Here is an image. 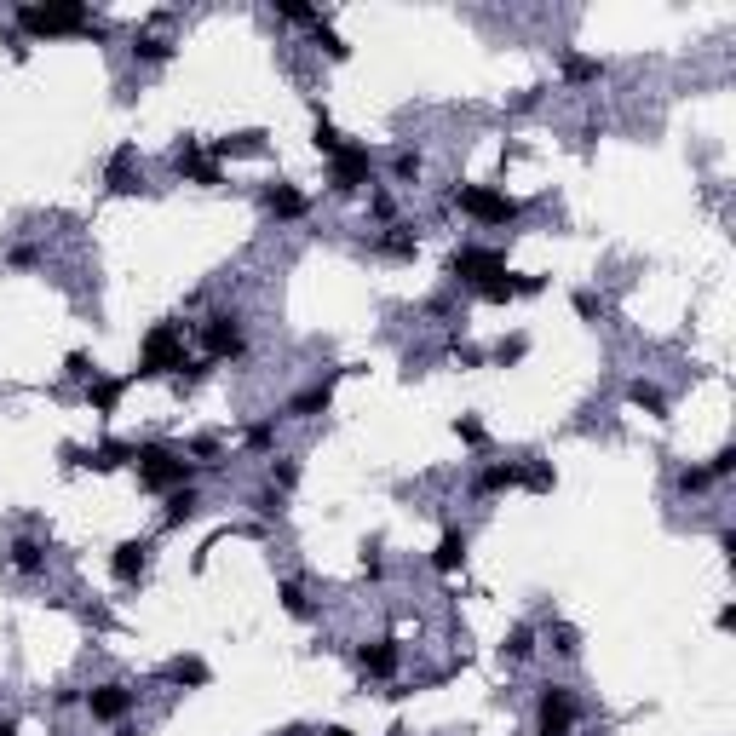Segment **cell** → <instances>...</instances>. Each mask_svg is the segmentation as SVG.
I'll return each mask as SVG.
<instances>
[{"mask_svg": "<svg viewBox=\"0 0 736 736\" xmlns=\"http://www.w3.org/2000/svg\"><path fill=\"white\" fill-rule=\"evenodd\" d=\"M357 667H363L368 679H397L403 650H397L391 639H368V644H357Z\"/></svg>", "mask_w": 736, "mask_h": 736, "instance_id": "9a60e30c", "label": "cell"}, {"mask_svg": "<svg viewBox=\"0 0 736 736\" xmlns=\"http://www.w3.org/2000/svg\"><path fill=\"white\" fill-rule=\"evenodd\" d=\"M0 736H18V719H0Z\"/></svg>", "mask_w": 736, "mask_h": 736, "instance_id": "db71d44e", "label": "cell"}, {"mask_svg": "<svg viewBox=\"0 0 736 736\" xmlns=\"http://www.w3.org/2000/svg\"><path fill=\"white\" fill-rule=\"evenodd\" d=\"M6 265H12V271H35V265H41V248H35V242H18V248L6 253Z\"/></svg>", "mask_w": 736, "mask_h": 736, "instance_id": "bcb514c9", "label": "cell"}, {"mask_svg": "<svg viewBox=\"0 0 736 736\" xmlns=\"http://www.w3.org/2000/svg\"><path fill=\"white\" fill-rule=\"evenodd\" d=\"M127 52H133L138 64H167V58H173V41H167V35H133Z\"/></svg>", "mask_w": 736, "mask_h": 736, "instance_id": "f546056e", "label": "cell"}, {"mask_svg": "<svg viewBox=\"0 0 736 736\" xmlns=\"http://www.w3.org/2000/svg\"><path fill=\"white\" fill-rule=\"evenodd\" d=\"M276 598H282V610H288L294 621L317 616V604H311V593H305V581H294V575H288V581H276Z\"/></svg>", "mask_w": 736, "mask_h": 736, "instance_id": "4316f807", "label": "cell"}, {"mask_svg": "<svg viewBox=\"0 0 736 736\" xmlns=\"http://www.w3.org/2000/svg\"><path fill=\"white\" fill-rule=\"evenodd\" d=\"M115 736H144V731H138V725H127V719H121V725H115Z\"/></svg>", "mask_w": 736, "mask_h": 736, "instance_id": "f5cc1de1", "label": "cell"}, {"mask_svg": "<svg viewBox=\"0 0 736 736\" xmlns=\"http://www.w3.org/2000/svg\"><path fill=\"white\" fill-rule=\"evenodd\" d=\"M420 167H426V161H420V150H397V156H391V179H397V184H414V179H420Z\"/></svg>", "mask_w": 736, "mask_h": 736, "instance_id": "f35d334b", "label": "cell"}, {"mask_svg": "<svg viewBox=\"0 0 736 736\" xmlns=\"http://www.w3.org/2000/svg\"><path fill=\"white\" fill-rule=\"evenodd\" d=\"M196 512H202V495H196V483H184V489H173L167 506H161V529H184Z\"/></svg>", "mask_w": 736, "mask_h": 736, "instance_id": "44dd1931", "label": "cell"}, {"mask_svg": "<svg viewBox=\"0 0 736 736\" xmlns=\"http://www.w3.org/2000/svg\"><path fill=\"white\" fill-rule=\"evenodd\" d=\"M121 397H127V380H104V374H98V380H87L92 414H104V420H110V414L121 409Z\"/></svg>", "mask_w": 736, "mask_h": 736, "instance_id": "d4e9b609", "label": "cell"}, {"mask_svg": "<svg viewBox=\"0 0 736 736\" xmlns=\"http://www.w3.org/2000/svg\"><path fill=\"white\" fill-rule=\"evenodd\" d=\"M161 679H167V685H179V690H202L207 679H213V667H207L202 656H173V662L161 667Z\"/></svg>", "mask_w": 736, "mask_h": 736, "instance_id": "ffe728a7", "label": "cell"}, {"mask_svg": "<svg viewBox=\"0 0 736 736\" xmlns=\"http://www.w3.org/2000/svg\"><path fill=\"white\" fill-rule=\"evenodd\" d=\"M248 506H253V518H265V524H271V518H282V489H271V483H265Z\"/></svg>", "mask_w": 736, "mask_h": 736, "instance_id": "b9f144b4", "label": "cell"}, {"mask_svg": "<svg viewBox=\"0 0 736 736\" xmlns=\"http://www.w3.org/2000/svg\"><path fill=\"white\" fill-rule=\"evenodd\" d=\"M64 455L75 460V466H92V472H115V466L133 460V443H127V437H104V443L87 449V455H81V449H64Z\"/></svg>", "mask_w": 736, "mask_h": 736, "instance_id": "2e32d148", "label": "cell"}, {"mask_svg": "<svg viewBox=\"0 0 736 736\" xmlns=\"http://www.w3.org/2000/svg\"><path fill=\"white\" fill-rule=\"evenodd\" d=\"M541 288H547V276H535V271H512V294H518V299H535Z\"/></svg>", "mask_w": 736, "mask_h": 736, "instance_id": "7dc6e473", "label": "cell"}, {"mask_svg": "<svg viewBox=\"0 0 736 736\" xmlns=\"http://www.w3.org/2000/svg\"><path fill=\"white\" fill-rule=\"evenodd\" d=\"M363 575L368 581H386V558H380L374 547H363Z\"/></svg>", "mask_w": 736, "mask_h": 736, "instance_id": "f907efd6", "label": "cell"}, {"mask_svg": "<svg viewBox=\"0 0 736 736\" xmlns=\"http://www.w3.org/2000/svg\"><path fill=\"white\" fill-rule=\"evenodd\" d=\"M575 317H587V322L598 317V294H593V288H575Z\"/></svg>", "mask_w": 736, "mask_h": 736, "instance_id": "681fc988", "label": "cell"}, {"mask_svg": "<svg viewBox=\"0 0 736 736\" xmlns=\"http://www.w3.org/2000/svg\"><path fill=\"white\" fill-rule=\"evenodd\" d=\"M12 23H18V35L29 46L35 41H52V35H81V41H104L110 29L92 18L87 0H23V6H12Z\"/></svg>", "mask_w": 736, "mask_h": 736, "instance_id": "6da1fadb", "label": "cell"}, {"mask_svg": "<svg viewBox=\"0 0 736 736\" xmlns=\"http://www.w3.org/2000/svg\"><path fill=\"white\" fill-rule=\"evenodd\" d=\"M317 736H357V731H351V725H322Z\"/></svg>", "mask_w": 736, "mask_h": 736, "instance_id": "816d5d0a", "label": "cell"}, {"mask_svg": "<svg viewBox=\"0 0 736 736\" xmlns=\"http://www.w3.org/2000/svg\"><path fill=\"white\" fill-rule=\"evenodd\" d=\"M138 374H190V351H184L179 322H156L144 345H138Z\"/></svg>", "mask_w": 736, "mask_h": 736, "instance_id": "5b68a950", "label": "cell"}, {"mask_svg": "<svg viewBox=\"0 0 736 736\" xmlns=\"http://www.w3.org/2000/svg\"><path fill=\"white\" fill-rule=\"evenodd\" d=\"M455 437L466 443V449H478V455L489 449V426H483L478 414H460V420H455Z\"/></svg>", "mask_w": 736, "mask_h": 736, "instance_id": "e575fe53", "label": "cell"}, {"mask_svg": "<svg viewBox=\"0 0 736 736\" xmlns=\"http://www.w3.org/2000/svg\"><path fill=\"white\" fill-rule=\"evenodd\" d=\"M374 253H380V259H391V265H409L414 253H420V236H414L409 225H386L380 236H374Z\"/></svg>", "mask_w": 736, "mask_h": 736, "instance_id": "ac0fdd59", "label": "cell"}, {"mask_svg": "<svg viewBox=\"0 0 736 736\" xmlns=\"http://www.w3.org/2000/svg\"><path fill=\"white\" fill-rule=\"evenodd\" d=\"M259 202H265V213H271L276 225H299V219L311 213V196H305L299 184H288V179H271L265 190H259Z\"/></svg>", "mask_w": 736, "mask_h": 736, "instance_id": "30bf717a", "label": "cell"}, {"mask_svg": "<svg viewBox=\"0 0 736 736\" xmlns=\"http://www.w3.org/2000/svg\"><path fill=\"white\" fill-rule=\"evenodd\" d=\"M311 41H317L322 52L334 58V64H345V58H351V46H345V35H340V29H334L328 18H317V23H311Z\"/></svg>", "mask_w": 736, "mask_h": 736, "instance_id": "4dcf8cb0", "label": "cell"}, {"mask_svg": "<svg viewBox=\"0 0 736 736\" xmlns=\"http://www.w3.org/2000/svg\"><path fill=\"white\" fill-rule=\"evenodd\" d=\"M374 184V156H368V144H345L340 156L328 161V190L334 196H357Z\"/></svg>", "mask_w": 736, "mask_h": 736, "instance_id": "52a82bcc", "label": "cell"}, {"mask_svg": "<svg viewBox=\"0 0 736 736\" xmlns=\"http://www.w3.org/2000/svg\"><path fill=\"white\" fill-rule=\"evenodd\" d=\"M731 472H736V449H731V443H725V449H719V455L708 460V478L719 483V478H731Z\"/></svg>", "mask_w": 736, "mask_h": 736, "instance_id": "c3c4849f", "label": "cell"}, {"mask_svg": "<svg viewBox=\"0 0 736 736\" xmlns=\"http://www.w3.org/2000/svg\"><path fill=\"white\" fill-rule=\"evenodd\" d=\"M265 150V133H230V138H207V161H236V156H259Z\"/></svg>", "mask_w": 736, "mask_h": 736, "instance_id": "d6986e66", "label": "cell"}, {"mask_svg": "<svg viewBox=\"0 0 736 736\" xmlns=\"http://www.w3.org/2000/svg\"><path fill=\"white\" fill-rule=\"evenodd\" d=\"M276 18L294 23V29H311V23L322 18V12H317V6H305V0H276Z\"/></svg>", "mask_w": 736, "mask_h": 736, "instance_id": "d590c367", "label": "cell"}, {"mask_svg": "<svg viewBox=\"0 0 736 736\" xmlns=\"http://www.w3.org/2000/svg\"><path fill=\"white\" fill-rule=\"evenodd\" d=\"M501 489H518V460H489L472 478V495H501Z\"/></svg>", "mask_w": 736, "mask_h": 736, "instance_id": "7402d4cb", "label": "cell"}, {"mask_svg": "<svg viewBox=\"0 0 736 736\" xmlns=\"http://www.w3.org/2000/svg\"><path fill=\"white\" fill-rule=\"evenodd\" d=\"M449 202H455L466 219H478V225H518V219H524V202H512L506 190H489V184H455Z\"/></svg>", "mask_w": 736, "mask_h": 736, "instance_id": "3957f363", "label": "cell"}, {"mask_svg": "<svg viewBox=\"0 0 736 736\" xmlns=\"http://www.w3.org/2000/svg\"><path fill=\"white\" fill-rule=\"evenodd\" d=\"M6 564H12L23 581H41V575H46V541H35V535H18V541L6 547Z\"/></svg>", "mask_w": 736, "mask_h": 736, "instance_id": "e0dca14e", "label": "cell"}, {"mask_svg": "<svg viewBox=\"0 0 736 736\" xmlns=\"http://www.w3.org/2000/svg\"><path fill=\"white\" fill-rule=\"evenodd\" d=\"M64 374H69V380H81V386H87V380H98V368H92L87 351H69V357H64Z\"/></svg>", "mask_w": 736, "mask_h": 736, "instance_id": "ee69618b", "label": "cell"}, {"mask_svg": "<svg viewBox=\"0 0 736 736\" xmlns=\"http://www.w3.org/2000/svg\"><path fill=\"white\" fill-rule=\"evenodd\" d=\"M81 702H87V713L92 719H98V725H121V719H127V713H133V690L127 685H92L87 696H81Z\"/></svg>", "mask_w": 736, "mask_h": 736, "instance_id": "7c38bea8", "label": "cell"}, {"mask_svg": "<svg viewBox=\"0 0 736 736\" xmlns=\"http://www.w3.org/2000/svg\"><path fill=\"white\" fill-rule=\"evenodd\" d=\"M524 357H529V340H524V334H512V340L495 345V357H489V363H495V368H512V363H524Z\"/></svg>", "mask_w": 736, "mask_h": 736, "instance_id": "ab89813d", "label": "cell"}, {"mask_svg": "<svg viewBox=\"0 0 736 736\" xmlns=\"http://www.w3.org/2000/svg\"><path fill=\"white\" fill-rule=\"evenodd\" d=\"M506 271V253L501 248H478V242H466V248L449 253V282H466V288H478L489 276Z\"/></svg>", "mask_w": 736, "mask_h": 736, "instance_id": "ba28073f", "label": "cell"}, {"mask_svg": "<svg viewBox=\"0 0 736 736\" xmlns=\"http://www.w3.org/2000/svg\"><path fill=\"white\" fill-rule=\"evenodd\" d=\"M311 144H317L322 161H334V156L345 150V133L334 127V121H328V110H322V104H317V133H311Z\"/></svg>", "mask_w": 736, "mask_h": 736, "instance_id": "f1b7e54d", "label": "cell"}, {"mask_svg": "<svg viewBox=\"0 0 736 736\" xmlns=\"http://www.w3.org/2000/svg\"><path fill=\"white\" fill-rule=\"evenodd\" d=\"M196 334H202V345H207V363H236V357H248L242 311H230V305H213V311L196 322Z\"/></svg>", "mask_w": 736, "mask_h": 736, "instance_id": "277c9868", "label": "cell"}, {"mask_svg": "<svg viewBox=\"0 0 736 736\" xmlns=\"http://www.w3.org/2000/svg\"><path fill=\"white\" fill-rule=\"evenodd\" d=\"M501 650L512 656V662H529V656H535V627H512Z\"/></svg>", "mask_w": 736, "mask_h": 736, "instance_id": "74e56055", "label": "cell"}, {"mask_svg": "<svg viewBox=\"0 0 736 736\" xmlns=\"http://www.w3.org/2000/svg\"><path fill=\"white\" fill-rule=\"evenodd\" d=\"M138 144H115L110 150V161H104V190L110 196H133L138 190Z\"/></svg>", "mask_w": 736, "mask_h": 736, "instance_id": "5bb4252c", "label": "cell"}, {"mask_svg": "<svg viewBox=\"0 0 736 736\" xmlns=\"http://www.w3.org/2000/svg\"><path fill=\"white\" fill-rule=\"evenodd\" d=\"M472 294L483 299V305H512V271H501V276H489V282H478V288H472Z\"/></svg>", "mask_w": 736, "mask_h": 736, "instance_id": "836d02e7", "label": "cell"}, {"mask_svg": "<svg viewBox=\"0 0 736 736\" xmlns=\"http://www.w3.org/2000/svg\"><path fill=\"white\" fill-rule=\"evenodd\" d=\"M518 489H529V495H552V489H558L552 460H518Z\"/></svg>", "mask_w": 736, "mask_h": 736, "instance_id": "484cf974", "label": "cell"}, {"mask_svg": "<svg viewBox=\"0 0 736 736\" xmlns=\"http://www.w3.org/2000/svg\"><path fill=\"white\" fill-rule=\"evenodd\" d=\"M575 713H581V702H575L570 685L547 679V685L535 690V736H570Z\"/></svg>", "mask_w": 736, "mask_h": 736, "instance_id": "8992f818", "label": "cell"}, {"mask_svg": "<svg viewBox=\"0 0 736 736\" xmlns=\"http://www.w3.org/2000/svg\"><path fill=\"white\" fill-rule=\"evenodd\" d=\"M133 466H138V483L150 495H173V489H184V483L196 478V466L173 443H133Z\"/></svg>", "mask_w": 736, "mask_h": 736, "instance_id": "7a4b0ae2", "label": "cell"}, {"mask_svg": "<svg viewBox=\"0 0 736 736\" xmlns=\"http://www.w3.org/2000/svg\"><path fill=\"white\" fill-rule=\"evenodd\" d=\"M627 403H633V409H644L650 420H667V391L650 386V380H633V386H627Z\"/></svg>", "mask_w": 736, "mask_h": 736, "instance_id": "83f0119b", "label": "cell"}, {"mask_svg": "<svg viewBox=\"0 0 736 736\" xmlns=\"http://www.w3.org/2000/svg\"><path fill=\"white\" fill-rule=\"evenodd\" d=\"M460 564H466V529H443L432 547V570L437 575H455Z\"/></svg>", "mask_w": 736, "mask_h": 736, "instance_id": "603a6c76", "label": "cell"}, {"mask_svg": "<svg viewBox=\"0 0 736 736\" xmlns=\"http://www.w3.org/2000/svg\"><path fill=\"white\" fill-rule=\"evenodd\" d=\"M547 644L564 656V662H575V656H581V633H575L570 621H552V627H547Z\"/></svg>", "mask_w": 736, "mask_h": 736, "instance_id": "d6a6232c", "label": "cell"}, {"mask_svg": "<svg viewBox=\"0 0 736 736\" xmlns=\"http://www.w3.org/2000/svg\"><path fill=\"white\" fill-rule=\"evenodd\" d=\"M219 455H225V443H219L213 432H202V437H190V443H184V460H190V466H213Z\"/></svg>", "mask_w": 736, "mask_h": 736, "instance_id": "1f68e13d", "label": "cell"}, {"mask_svg": "<svg viewBox=\"0 0 736 736\" xmlns=\"http://www.w3.org/2000/svg\"><path fill=\"white\" fill-rule=\"evenodd\" d=\"M242 443H248L253 455H265V449H276V414H271V420H253L248 432H242Z\"/></svg>", "mask_w": 736, "mask_h": 736, "instance_id": "8d00e7d4", "label": "cell"}, {"mask_svg": "<svg viewBox=\"0 0 736 736\" xmlns=\"http://www.w3.org/2000/svg\"><path fill=\"white\" fill-rule=\"evenodd\" d=\"M351 368H334V374H322L317 386H305V391H294L288 397V420H317V414H328L334 409V386H340Z\"/></svg>", "mask_w": 736, "mask_h": 736, "instance_id": "8fae6325", "label": "cell"}, {"mask_svg": "<svg viewBox=\"0 0 736 736\" xmlns=\"http://www.w3.org/2000/svg\"><path fill=\"white\" fill-rule=\"evenodd\" d=\"M368 213H374L380 225H397V196H391V190H368Z\"/></svg>", "mask_w": 736, "mask_h": 736, "instance_id": "7bdbcfd3", "label": "cell"}, {"mask_svg": "<svg viewBox=\"0 0 736 736\" xmlns=\"http://www.w3.org/2000/svg\"><path fill=\"white\" fill-rule=\"evenodd\" d=\"M150 541H144V535H133V541H121V547L110 552V575L115 581H121V587H138V581H144V570H150Z\"/></svg>", "mask_w": 736, "mask_h": 736, "instance_id": "4fadbf2b", "label": "cell"}, {"mask_svg": "<svg viewBox=\"0 0 736 736\" xmlns=\"http://www.w3.org/2000/svg\"><path fill=\"white\" fill-rule=\"evenodd\" d=\"M173 167H179L190 184H202V190H219V184H225V167H219V161H207L202 138H179V144H173Z\"/></svg>", "mask_w": 736, "mask_h": 736, "instance_id": "9c48e42d", "label": "cell"}, {"mask_svg": "<svg viewBox=\"0 0 736 736\" xmlns=\"http://www.w3.org/2000/svg\"><path fill=\"white\" fill-rule=\"evenodd\" d=\"M673 483H679V495H702L713 478H708V466H685V472H679Z\"/></svg>", "mask_w": 736, "mask_h": 736, "instance_id": "f6af8a7d", "label": "cell"}, {"mask_svg": "<svg viewBox=\"0 0 736 736\" xmlns=\"http://www.w3.org/2000/svg\"><path fill=\"white\" fill-rule=\"evenodd\" d=\"M294 483H299V460L294 455H276L271 460V489H282V495H288Z\"/></svg>", "mask_w": 736, "mask_h": 736, "instance_id": "60d3db41", "label": "cell"}, {"mask_svg": "<svg viewBox=\"0 0 736 736\" xmlns=\"http://www.w3.org/2000/svg\"><path fill=\"white\" fill-rule=\"evenodd\" d=\"M558 69H564V81H570V87H593V81H604V64H598L593 52H564Z\"/></svg>", "mask_w": 736, "mask_h": 736, "instance_id": "cb8c5ba5", "label": "cell"}]
</instances>
